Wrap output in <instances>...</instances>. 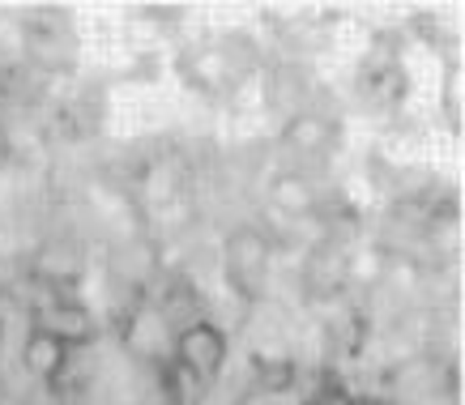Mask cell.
Wrapping results in <instances>:
<instances>
[{
    "instance_id": "3",
    "label": "cell",
    "mask_w": 465,
    "mask_h": 405,
    "mask_svg": "<svg viewBox=\"0 0 465 405\" xmlns=\"http://www.w3.org/2000/svg\"><path fill=\"white\" fill-rule=\"evenodd\" d=\"M351 405H397L389 397H351Z\"/></svg>"
},
{
    "instance_id": "1",
    "label": "cell",
    "mask_w": 465,
    "mask_h": 405,
    "mask_svg": "<svg viewBox=\"0 0 465 405\" xmlns=\"http://www.w3.org/2000/svg\"><path fill=\"white\" fill-rule=\"evenodd\" d=\"M171 363H180L183 371H193L201 380H218L223 367L231 363V337L210 321H197L171 337Z\"/></svg>"
},
{
    "instance_id": "2",
    "label": "cell",
    "mask_w": 465,
    "mask_h": 405,
    "mask_svg": "<svg viewBox=\"0 0 465 405\" xmlns=\"http://www.w3.org/2000/svg\"><path fill=\"white\" fill-rule=\"evenodd\" d=\"M64 359H69V346L56 341V337H47L43 329H26L22 346H17V367H22V376L35 380V384H52V380L60 376Z\"/></svg>"
}]
</instances>
